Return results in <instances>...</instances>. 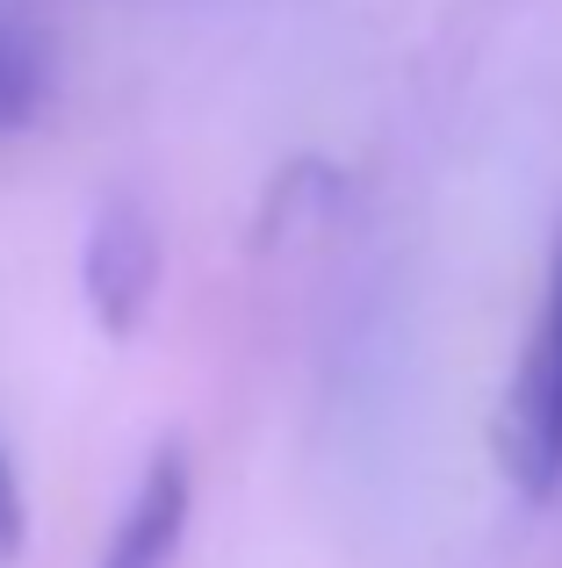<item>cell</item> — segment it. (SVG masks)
I'll list each match as a JSON object with an SVG mask.
<instances>
[{"instance_id":"277c9868","label":"cell","mask_w":562,"mask_h":568,"mask_svg":"<svg viewBox=\"0 0 562 568\" xmlns=\"http://www.w3.org/2000/svg\"><path fill=\"white\" fill-rule=\"evenodd\" d=\"M58 101V43L29 14L0 8V138H22Z\"/></svg>"},{"instance_id":"5b68a950","label":"cell","mask_w":562,"mask_h":568,"mask_svg":"<svg viewBox=\"0 0 562 568\" xmlns=\"http://www.w3.org/2000/svg\"><path fill=\"white\" fill-rule=\"evenodd\" d=\"M22 540H29V497H22V475H14L8 446H0V568L22 555Z\"/></svg>"},{"instance_id":"3957f363","label":"cell","mask_w":562,"mask_h":568,"mask_svg":"<svg viewBox=\"0 0 562 568\" xmlns=\"http://www.w3.org/2000/svg\"><path fill=\"white\" fill-rule=\"evenodd\" d=\"M188 511H195L188 454L181 446H159L138 497H130V511H123V526L109 540V555H101V568H173V555L188 540Z\"/></svg>"},{"instance_id":"7a4b0ae2","label":"cell","mask_w":562,"mask_h":568,"mask_svg":"<svg viewBox=\"0 0 562 568\" xmlns=\"http://www.w3.org/2000/svg\"><path fill=\"white\" fill-rule=\"evenodd\" d=\"M159 274H167V252H159V223L138 194H109L87 231L80 252V281H87V310L109 338H130L144 317H152Z\"/></svg>"},{"instance_id":"6da1fadb","label":"cell","mask_w":562,"mask_h":568,"mask_svg":"<svg viewBox=\"0 0 562 568\" xmlns=\"http://www.w3.org/2000/svg\"><path fill=\"white\" fill-rule=\"evenodd\" d=\"M505 468L526 504L562 497V245L549 266V295L534 317V346L512 382V425H505Z\"/></svg>"}]
</instances>
